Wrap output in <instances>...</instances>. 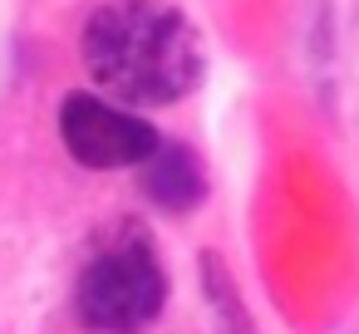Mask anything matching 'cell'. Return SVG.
Here are the masks:
<instances>
[{"label":"cell","instance_id":"cell-1","mask_svg":"<svg viewBox=\"0 0 359 334\" xmlns=\"http://www.w3.org/2000/svg\"><path fill=\"white\" fill-rule=\"evenodd\" d=\"M84 69L123 109H163L202 84L197 25L168 0H109L84 25Z\"/></svg>","mask_w":359,"mask_h":334},{"label":"cell","instance_id":"cell-2","mask_svg":"<svg viewBox=\"0 0 359 334\" xmlns=\"http://www.w3.org/2000/svg\"><path fill=\"white\" fill-rule=\"evenodd\" d=\"M168 305V270L143 226H114L79 270L74 309L89 334H143Z\"/></svg>","mask_w":359,"mask_h":334},{"label":"cell","instance_id":"cell-4","mask_svg":"<svg viewBox=\"0 0 359 334\" xmlns=\"http://www.w3.org/2000/svg\"><path fill=\"white\" fill-rule=\"evenodd\" d=\"M143 192L163 211L182 216V211L202 207V197H207V167H202V158L187 143H163L158 138V148L143 162Z\"/></svg>","mask_w":359,"mask_h":334},{"label":"cell","instance_id":"cell-3","mask_svg":"<svg viewBox=\"0 0 359 334\" xmlns=\"http://www.w3.org/2000/svg\"><path fill=\"white\" fill-rule=\"evenodd\" d=\"M60 138L79 167L94 172H118V167H143L148 153L158 148V133L148 118L133 109L99 99V94H69L60 104Z\"/></svg>","mask_w":359,"mask_h":334}]
</instances>
